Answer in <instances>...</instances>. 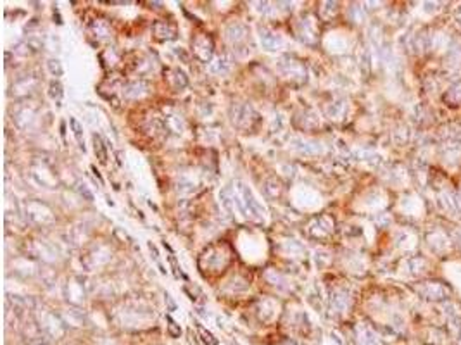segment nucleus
<instances>
[{
    "instance_id": "obj_1",
    "label": "nucleus",
    "mask_w": 461,
    "mask_h": 345,
    "mask_svg": "<svg viewBox=\"0 0 461 345\" xmlns=\"http://www.w3.org/2000/svg\"><path fill=\"white\" fill-rule=\"evenodd\" d=\"M237 192H239L240 199H242L244 202V207H246L247 214H249V219H256V221H263L264 219V207L259 204V202L256 201V197H254L252 190H250L249 187H247L244 181H237Z\"/></svg>"
},
{
    "instance_id": "obj_2",
    "label": "nucleus",
    "mask_w": 461,
    "mask_h": 345,
    "mask_svg": "<svg viewBox=\"0 0 461 345\" xmlns=\"http://www.w3.org/2000/svg\"><path fill=\"white\" fill-rule=\"evenodd\" d=\"M213 42L209 36L202 35V36H197V38L194 40V43H192V49H194V54L197 59H201L202 62H208V60H211V56H213Z\"/></svg>"
},
{
    "instance_id": "obj_3",
    "label": "nucleus",
    "mask_w": 461,
    "mask_h": 345,
    "mask_svg": "<svg viewBox=\"0 0 461 345\" xmlns=\"http://www.w3.org/2000/svg\"><path fill=\"white\" fill-rule=\"evenodd\" d=\"M259 38L261 43L266 50H277L280 45H282V38H280L277 33L270 31L268 28H261L259 29Z\"/></svg>"
},
{
    "instance_id": "obj_4",
    "label": "nucleus",
    "mask_w": 461,
    "mask_h": 345,
    "mask_svg": "<svg viewBox=\"0 0 461 345\" xmlns=\"http://www.w3.org/2000/svg\"><path fill=\"white\" fill-rule=\"evenodd\" d=\"M147 93V85L144 81H130V83L123 85V95L128 99H137Z\"/></svg>"
},
{
    "instance_id": "obj_5",
    "label": "nucleus",
    "mask_w": 461,
    "mask_h": 345,
    "mask_svg": "<svg viewBox=\"0 0 461 345\" xmlns=\"http://www.w3.org/2000/svg\"><path fill=\"white\" fill-rule=\"evenodd\" d=\"M209 67H211V71L215 74H226L232 69V59H230L228 54H221V56H218L213 60Z\"/></svg>"
},
{
    "instance_id": "obj_6",
    "label": "nucleus",
    "mask_w": 461,
    "mask_h": 345,
    "mask_svg": "<svg viewBox=\"0 0 461 345\" xmlns=\"http://www.w3.org/2000/svg\"><path fill=\"white\" fill-rule=\"evenodd\" d=\"M154 33H155V36L161 40H171L176 36V26L169 25V23H164V21H157L154 25Z\"/></svg>"
},
{
    "instance_id": "obj_7",
    "label": "nucleus",
    "mask_w": 461,
    "mask_h": 345,
    "mask_svg": "<svg viewBox=\"0 0 461 345\" xmlns=\"http://www.w3.org/2000/svg\"><path fill=\"white\" fill-rule=\"evenodd\" d=\"M226 35H228V38L232 40L233 43H239L247 36V28L244 25H239V23H237V25H232L226 29Z\"/></svg>"
},
{
    "instance_id": "obj_8",
    "label": "nucleus",
    "mask_w": 461,
    "mask_h": 345,
    "mask_svg": "<svg viewBox=\"0 0 461 345\" xmlns=\"http://www.w3.org/2000/svg\"><path fill=\"white\" fill-rule=\"evenodd\" d=\"M69 124H71V130H73V135L74 138H76L78 142V147L81 148V150H87V147H85V138H83V126L80 124V121L76 119V117H69Z\"/></svg>"
},
{
    "instance_id": "obj_9",
    "label": "nucleus",
    "mask_w": 461,
    "mask_h": 345,
    "mask_svg": "<svg viewBox=\"0 0 461 345\" xmlns=\"http://www.w3.org/2000/svg\"><path fill=\"white\" fill-rule=\"evenodd\" d=\"M92 140H93V150H95V155L99 157V161L106 162L107 161V150H106V144H104L102 137H100L99 133H95L93 137H92Z\"/></svg>"
},
{
    "instance_id": "obj_10",
    "label": "nucleus",
    "mask_w": 461,
    "mask_h": 345,
    "mask_svg": "<svg viewBox=\"0 0 461 345\" xmlns=\"http://www.w3.org/2000/svg\"><path fill=\"white\" fill-rule=\"evenodd\" d=\"M296 148L303 154H318L321 150L320 144L316 142H307V140H297L296 142Z\"/></svg>"
},
{
    "instance_id": "obj_11",
    "label": "nucleus",
    "mask_w": 461,
    "mask_h": 345,
    "mask_svg": "<svg viewBox=\"0 0 461 345\" xmlns=\"http://www.w3.org/2000/svg\"><path fill=\"white\" fill-rule=\"evenodd\" d=\"M171 73H173V78H169V81H171L173 86H175L176 90L185 88L188 85V80H187V76H185V73L180 69H171Z\"/></svg>"
},
{
    "instance_id": "obj_12",
    "label": "nucleus",
    "mask_w": 461,
    "mask_h": 345,
    "mask_svg": "<svg viewBox=\"0 0 461 345\" xmlns=\"http://www.w3.org/2000/svg\"><path fill=\"white\" fill-rule=\"evenodd\" d=\"M195 328H197L199 335L202 337V342H204V345H219L218 338H216L215 335H213L209 330H206V328L202 326V324L199 323V321H195Z\"/></svg>"
},
{
    "instance_id": "obj_13",
    "label": "nucleus",
    "mask_w": 461,
    "mask_h": 345,
    "mask_svg": "<svg viewBox=\"0 0 461 345\" xmlns=\"http://www.w3.org/2000/svg\"><path fill=\"white\" fill-rule=\"evenodd\" d=\"M62 95H64V86L61 85V81H57V80L50 81V85H49V97H50V99L61 102Z\"/></svg>"
},
{
    "instance_id": "obj_14",
    "label": "nucleus",
    "mask_w": 461,
    "mask_h": 345,
    "mask_svg": "<svg viewBox=\"0 0 461 345\" xmlns=\"http://www.w3.org/2000/svg\"><path fill=\"white\" fill-rule=\"evenodd\" d=\"M47 69H49V73L52 74V76L59 78L64 74V69H62V64H61L59 59H49L47 60Z\"/></svg>"
},
{
    "instance_id": "obj_15",
    "label": "nucleus",
    "mask_w": 461,
    "mask_h": 345,
    "mask_svg": "<svg viewBox=\"0 0 461 345\" xmlns=\"http://www.w3.org/2000/svg\"><path fill=\"white\" fill-rule=\"evenodd\" d=\"M166 321H168V333L171 335L173 338H178L180 335H182V328H180V324H176V321H173L171 317H166Z\"/></svg>"
},
{
    "instance_id": "obj_16",
    "label": "nucleus",
    "mask_w": 461,
    "mask_h": 345,
    "mask_svg": "<svg viewBox=\"0 0 461 345\" xmlns=\"http://www.w3.org/2000/svg\"><path fill=\"white\" fill-rule=\"evenodd\" d=\"M78 192H80V195H81V197H83V199H87L88 202H92V201H93V194H92V192L88 190V188H87V185H85V183H78Z\"/></svg>"
},
{
    "instance_id": "obj_17",
    "label": "nucleus",
    "mask_w": 461,
    "mask_h": 345,
    "mask_svg": "<svg viewBox=\"0 0 461 345\" xmlns=\"http://www.w3.org/2000/svg\"><path fill=\"white\" fill-rule=\"evenodd\" d=\"M169 261H171V264H173V269H175V276L176 278H180V271H178V262H176V259L173 256H169Z\"/></svg>"
},
{
    "instance_id": "obj_18",
    "label": "nucleus",
    "mask_w": 461,
    "mask_h": 345,
    "mask_svg": "<svg viewBox=\"0 0 461 345\" xmlns=\"http://www.w3.org/2000/svg\"><path fill=\"white\" fill-rule=\"evenodd\" d=\"M164 297H166V300H168V304H169V309H175V307H176V304L171 300V295H169V293H166Z\"/></svg>"
},
{
    "instance_id": "obj_19",
    "label": "nucleus",
    "mask_w": 461,
    "mask_h": 345,
    "mask_svg": "<svg viewBox=\"0 0 461 345\" xmlns=\"http://www.w3.org/2000/svg\"><path fill=\"white\" fill-rule=\"evenodd\" d=\"M92 171H93V172H95V176H97V178H99V181H100V183H102V176H100V174H99V171H97V169H95V168H93V166H92Z\"/></svg>"
}]
</instances>
